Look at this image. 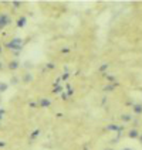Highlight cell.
Here are the masks:
<instances>
[{"label": "cell", "instance_id": "1", "mask_svg": "<svg viewBox=\"0 0 142 150\" xmlns=\"http://www.w3.org/2000/svg\"><path fill=\"white\" fill-rule=\"evenodd\" d=\"M7 48L14 51V54H19V51L23 48V38H20V37H16V38H13V40H10L7 42Z\"/></svg>", "mask_w": 142, "mask_h": 150}, {"label": "cell", "instance_id": "2", "mask_svg": "<svg viewBox=\"0 0 142 150\" xmlns=\"http://www.w3.org/2000/svg\"><path fill=\"white\" fill-rule=\"evenodd\" d=\"M10 23H11V18L7 13H0V30L6 28Z\"/></svg>", "mask_w": 142, "mask_h": 150}, {"label": "cell", "instance_id": "3", "mask_svg": "<svg viewBox=\"0 0 142 150\" xmlns=\"http://www.w3.org/2000/svg\"><path fill=\"white\" fill-rule=\"evenodd\" d=\"M19 67H20V62L17 59H13V61L9 62V69L10 71H16V69H19Z\"/></svg>", "mask_w": 142, "mask_h": 150}, {"label": "cell", "instance_id": "4", "mask_svg": "<svg viewBox=\"0 0 142 150\" xmlns=\"http://www.w3.org/2000/svg\"><path fill=\"white\" fill-rule=\"evenodd\" d=\"M139 136H141V133H139L136 129H131V130L128 132V137H129V139H139Z\"/></svg>", "mask_w": 142, "mask_h": 150}, {"label": "cell", "instance_id": "5", "mask_svg": "<svg viewBox=\"0 0 142 150\" xmlns=\"http://www.w3.org/2000/svg\"><path fill=\"white\" fill-rule=\"evenodd\" d=\"M132 110H134V113H136V115H141L142 113V105L141 103H135L134 106H132Z\"/></svg>", "mask_w": 142, "mask_h": 150}, {"label": "cell", "instance_id": "6", "mask_svg": "<svg viewBox=\"0 0 142 150\" xmlns=\"http://www.w3.org/2000/svg\"><path fill=\"white\" fill-rule=\"evenodd\" d=\"M26 24H27V18H26L24 16L19 17V20H17V25H19V27H24Z\"/></svg>", "mask_w": 142, "mask_h": 150}, {"label": "cell", "instance_id": "7", "mask_svg": "<svg viewBox=\"0 0 142 150\" xmlns=\"http://www.w3.org/2000/svg\"><path fill=\"white\" fill-rule=\"evenodd\" d=\"M9 89V85L6 82H0V93L1 92H6Z\"/></svg>", "mask_w": 142, "mask_h": 150}, {"label": "cell", "instance_id": "8", "mask_svg": "<svg viewBox=\"0 0 142 150\" xmlns=\"http://www.w3.org/2000/svg\"><path fill=\"white\" fill-rule=\"evenodd\" d=\"M30 81H31V74L27 72V74L23 76V82H30Z\"/></svg>", "mask_w": 142, "mask_h": 150}, {"label": "cell", "instance_id": "9", "mask_svg": "<svg viewBox=\"0 0 142 150\" xmlns=\"http://www.w3.org/2000/svg\"><path fill=\"white\" fill-rule=\"evenodd\" d=\"M50 103L51 102L49 99H41L40 100V105H41V106H50Z\"/></svg>", "mask_w": 142, "mask_h": 150}, {"label": "cell", "instance_id": "10", "mask_svg": "<svg viewBox=\"0 0 142 150\" xmlns=\"http://www.w3.org/2000/svg\"><path fill=\"white\" fill-rule=\"evenodd\" d=\"M121 119H122L124 122H129V120H131V116L126 113V115H122V117H121Z\"/></svg>", "mask_w": 142, "mask_h": 150}, {"label": "cell", "instance_id": "11", "mask_svg": "<svg viewBox=\"0 0 142 150\" xmlns=\"http://www.w3.org/2000/svg\"><path fill=\"white\" fill-rule=\"evenodd\" d=\"M13 6L16 8H19V6H21V3H20V1H13Z\"/></svg>", "mask_w": 142, "mask_h": 150}, {"label": "cell", "instance_id": "12", "mask_svg": "<svg viewBox=\"0 0 142 150\" xmlns=\"http://www.w3.org/2000/svg\"><path fill=\"white\" fill-rule=\"evenodd\" d=\"M11 83H17V78H16V76H14V78L11 79Z\"/></svg>", "mask_w": 142, "mask_h": 150}, {"label": "cell", "instance_id": "13", "mask_svg": "<svg viewBox=\"0 0 142 150\" xmlns=\"http://www.w3.org/2000/svg\"><path fill=\"white\" fill-rule=\"evenodd\" d=\"M3 67H4V65H3V62H1V61H0V71H1V69H3Z\"/></svg>", "mask_w": 142, "mask_h": 150}, {"label": "cell", "instance_id": "14", "mask_svg": "<svg viewBox=\"0 0 142 150\" xmlns=\"http://www.w3.org/2000/svg\"><path fill=\"white\" fill-rule=\"evenodd\" d=\"M1 51H3V47H1V44H0V55H1Z\"/></svg>", "mask_w": 142, "mask_h": 150}, {"label": "cell", "instance_id": "15", "mask_svg": "<svg viewBox=\"0 0 142 150\" xmlns=\"http://www.w3.org/2000/svg\"><path fill=\"white\" fill-rule=\"evenodd\" d=\"M138 140H139V142H141V144H142V134L139 136V139H138Z\"/></svg>", "mask_w": 142, "mask_h": 150}, {"label": "cell", "instance_id": "16", "mask_svg": "<svg viewBox=\"0 0 142 150\" xmlns=\"http://www.w3.org/2000/svg\"><path fill=\"white\" fill-rule=\"evenodd\" d=\"M122 150H132V149H128V147H126V149H122Z\"/></svg>", "mask_w": 142, "mask_h": 150}, {"label": "cell", "instance_id": "17", "mask_svg": "<svg viewBox=\"0 0 142 150\" xmlns=\"http://www.w3.org/2000/svg\"><path fill=\"white\" fill-rule=\"evenodd\" d=\"M0 102H1V98H0Z\"/></svg>", "mask_w": 142, "mask_h": 150}, {"label": "cell", "instance_id": "18", "mask_svg": "<svg viewBox=\"0 0 142 150\" xmlns=\"http://www.w3.org/2000/svg\"><path fill=\"white\" fill-rule=\"evenodd\" d=\"M0 119H1V115H0Z\"/></svg>", "mask_w": 142, "mask_h": 150}]
</instances>
